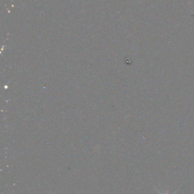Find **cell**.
I'll return each mask as SVG.
<instances>
[{"label":"cell","instance_id":"6da1fadb","mask_svg":"<svg viewBox=\"0 0 194 194\" xmlns=\"http://www.w3.org/2000/svg\"><path fill=\"white\" fill-rule=\"evenodd\" d=\"M180 189V188H177V190H176V191H174V193H172V194H175L176 193V192H177V190H178V189ZM157 190H158V189H157ZM158 193H159V194H169V193H163V192H161V191H159V190H158Z\"/></svg>","mask_w":194,"mask_h":194}]
</instances>
